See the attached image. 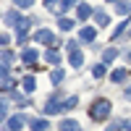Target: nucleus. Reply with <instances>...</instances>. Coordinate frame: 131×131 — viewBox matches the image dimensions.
Masks as SVG:
<instances>
[{"mask_svg": "<svg viewBox=\"0 0 131 131\" xmlns=\"http://www.w3.org/2000/svg\"><path fill=\"white\" fill-rule=\"evenodd\" d=\"M10 63H13V52H10V50H3V68H5V71H10V68H8Z\"/></svg>", "mask_w": 131, "mask_h": 131, "instance_id": "nucleus-14", "label": "nucleus"}, {"mask_svg": "<svg viewBox=\"0 0 131 131\" xmlns=\"http://www.w3.org/2000/svg\"><path fill=\"white\" fill-rule=\"evenodd\" d=\"M63 110H66V107L60 105V94L55 92V94H52L50 100H47V105H45V113H63Z\"/></svg>", "mask_w": 131, "mask_h": 131, "instance_id": "nucleus-2", "label": "nucleus"}, {"mask_svg": "<svg viewBox=\"0 0 131 131\" xmlns=\"http://www.w3.org/2000/svg\"><path fill=\"white\" fill-rule=\"evenodd\" d=\"M110 110H113L110 100H97V102H92L89 115H92V121H105V118L110 115Z\"/></svg>", "mask_w": 131, "mask_h": 131, "instance_id": "nucleus-1", "label": "nucleus"}, {"mask_svg": "<svg viewBox=\"0 0 131 131\" xmlns=\"http://www.w3.org/2000/svg\"><path fill=\"white\" fill-rule=\"evenodd\" d=\"M5 24L8 26H18L21 24V16L16 13V10H8V13H5Z\"/></svg>", "mask_w": 131, "mask_h": 131, "instance_id": "nucleus-7", "label": "nucleus"}, {"mask_svg": "<svg viewBox=\"0 0 131 131\" xmlns=\"http://www.w3.org/2000/svg\"><path fill=\"white\" fill-rule=\"evenodd\" d=\"M34 42H45V45H55V37H52L50 29H39L34 31Z\"/></svg>", "mask_w": 131, "mask_h": 131, "instance_id": "nucleus-3", "label": "nucleus"}, {"mask_svg": "<svg viewBox=\"0 0 131 131\" xmlns=\"http://www.w3.org/2000/svg\"><path fill=\"white\" fill-rule=\"evenodd\" d=\"M63 76H66V73H63L60 68H55V71L50 73V81H52V84H60V81H63Z\"/></svg>", "mask_w": 131, "mask_h": 131, "instance_id": "nucleus-16", "label": "nucleus"}, {"mask_svg": "<svg viewBox=\"0 0 131 131\" xmlns=\"http://www.w3.org/2000/svg\"><path fill=\"white\" fill-rule=\"evenodd\" d=\"M29 126H31V131H47V128H50V123H47V121H42V118L29 121Z\"/></svg>", "mask_w": 131, "mask_h": 131, "instance_id": "nucleus-6", "label": "nucleus"}, {"mask_svg": "<svg viewBox=\"0 0 131 131\" xmlns=\"http://www.w3.org/2000/svg\"><path fill=\"white\" fill-rule=\"evenodd\" d=\"M92 76H94V79L105 76V66H94V68H92Z\"/></svg>", "mask_w": 131, "mask_h": 131, "instance_id": "nucleus-20", "label": "nucleus"}, {"mask_svg": "<svg viewBox=\"0 0 131 131\" xmlns=\"http://www.w3.org/2000/svg\"><path fill=\"white\" fill-rule=\"evenodd\" d=\"M126 76H128V71H123V68H115V71L110 73V79H113L115 84H121V81H126Z\"/></svg>", "mask_w": 131, "mask_h": 131, "instance_id": "nucleus-8", "label": "nucleus"}, {"mask_svg": "<svg viewBox=\"0 0 131 131\" xmlns=\"http://www.w3.org/2000/svg\"><path fill=\"white\" fill-rule=\"evenodd\" d=\"M60 131H81V128H79V123H76V121H71V118H66V121L60 123Z\"/></svg>", "mask_w": 131, "mask_h": 131, "instance_id": "nucleus-9", "label": "nucleus"}, {"mask_svg": "<svg viewBox=\"0 0 131 131\" xmlns=\"http://www.w3.org/2000/svg\"><path fill=\"white\" fill-rule=\"evenodd\" d=\"M89 13H92V8H89V5H79V10H76V16H79V18H86Z\"/></svg>", "mask_w": 131, "mask_h": 131, "instance_id": "nucleus-18", "label": "nucleus"}, {"mask_svg": "<svg viewBox=\"0 0 131 131\" xmlns=\"http://www.w3.org/2000/svg\"><path fill=\"white\" fill-rule=\"evenodd\" d=\"M13 3H16V8H31L34 0H13Z\"/></svg>", "mask_w": 131, "mask_h": 131, "instance_id": "nucleus-21", "label": "nucleus"}, {"mask_svg": "<svg viewBox=\"0 0 131 131\" xmlns=\"http://www.w3.org/2000/svg\"><path fill=\"white\" fill-rule=\"evenodd\" d=\"M107 3H115V0H107Z\"/></svg>", "mask_w": 131, "mask_h": 131, "instance_id": "nucleus-22", "label": "nucleus"}, {"mask_svg": "<svg viewBox=\"0 0 131 131\" xmlns=\"http://www.w3.org/2000/svg\"><path fill=\"white\" fill-rule=\"evenodd\" d=\"M21 126H24V115H13V118L5 123L8 131H21Z\"/></svg>", "mask_w": 131, "mask_h": 131, "instance_id": "nucleus-5", "label": "nucleus"}, {"mask_svg": "<svg viewBox=\"0 0 131 131\" xmlns=\"http://www.w3.org/2000/svg\"><path fill=\"white\" fill-rule=\"evenodd\" d=\"M107 21H110L107 13H102V10H100V13H94V24H97V26H107Z\"/></svg>", "mask_w": 131, "mask_h": 131, "instance_id": "nucleus-11", "label": "nucleus"}, {"mask_svg": "<svg viewBox=\"0 0 131 131\" xmlns=\"http://www.w3.org/2000/svg\"><path fill=\"white\" fill-rule=\"evenodd\" d=\"M58 29L71 31V29H73V21H71V18H58Z\"/></svg>", "mask_w": 131, "mask_h": 131, "instance_id": "nucleus-12", "label": "nucleus"}, {"mask_svg": "<svg viewBox=\"0 0 131 131\" xmlns=\"http://www.w3.org/2000/svg\"><path fill=\"white\" fill-rule=\"evenodd\" d=\"M94 37H97V29H92V26H84L79 31V39L81 42H94Z\"/></svg>", "mask_w": 131, "mask_h": 131, "instance_id": "nucleus-4", "label": "nucleus"}, {"mask_svg": "<svg viewBox=\"0 0 131 131\" xmlns=\"http://www.w3.org/2000/svg\"><path fill=\"white\" fill-rule=\"evenodd\" d=\"M79 0H60V5L55 8V13H63V10H68V8H73Z\"/></svg>", "mask_w": 131, "mask_h": 131, "instance_id": "nucleus-10", "label": "nucleus"}, {"mask_svg": "<svg viewBox=\"0 0 131 131\" xmlns=\"http://www.w3.org/2000/svg\"><path fill=\"white\" fill-rule=\"evenodd\" d=\"M24 89H26V92H34V89H37V81L31 79V76H24Z\"/></svg>", "mask_w": 131, "mask_h": 131, "instance_id": "nucleus-15", "label": "nucleus"}, {"mask_svg": "<svg viewBox=\"0 0 131 131\" xmlns=\"http://www.w3.org/2000/svg\"><path fill=\"white\" fill-rule=\"evenodd\" d=\"M37 55H39V52H37V50H31V47H29V50H24V63H34V60H37Z\"/></svg>", "mask_w": 131, "mask_h": 131, "instance_id": "nucleus-13", "label": "nucleus"}, {"mask_svg": "<svg viewBox=\"0 0 131 131\" xmlns=\"http://www.w3.org/2000/svg\"><path fill=\"white\" fill-rule=\"evenodd\" d=\"M128 34H131V31H128Z\"/></svg>", "mask_w": 131, "mask_h": 131, "instance_id": "nucleus-24", "label": "nucleus"}, {"mask_svg": "<svg viewBox=\"0 0 131 131\" xmlns=\"http://www.w3.org/2000/svg\"><path fill=\"white\" fill-rule=\"evenodd\" d=\"M115 58H118V50H105V55H102V60H105V63H113Z\"/></svg>", "mask_w": 131, "mask_h": 131, "instance_id": "nucleus-17", "label": "nucleus"}, {"mask_svg": "<svg viewBox=\"0 0 131 131\" xmlns=\"http://www.w3.org/2000/svg\"><path fill=\"white\" fill-rule=\"evenodd\" d=\"M45 58H47V63H60V55H58L55 50H47V55H45Z\"/></svg>", "mask_w": 131, "mask_h": 131, "instance_id": "nucleus-19", "label": "nucleus"}, {"mask_svg": "<svg viewBox=\"0 0 131 131\" xmlns=\"http://www.w3.org/2000/svg\"><path fill=\"white\" fill-rule=\"evenodd\" d=\"M128 131H131V123H128Z\"/></svg>", "mask_w": 131, "mask_h": 131, "instance_id": "nucleus-23", "label": "nucleus"}]
</instances>
